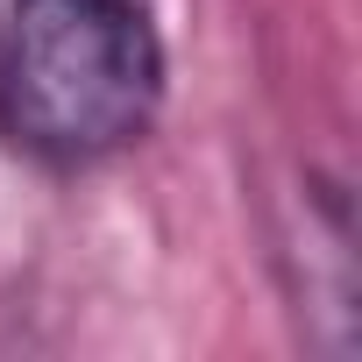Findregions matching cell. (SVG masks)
Segmentation results:
<instances>
[{
  "label": "cell",
  "mask_w": 362,
  "mask_h": 362,
  "mask_svg": "<svg viewBox=\"0 0 362 362\" xmlns=\"http://www.w3.org/2000/svg\"><path fill=\"white\" fill-rule=\"evenodd\" d=\"M163 36L149 0H0V142L43 170H93L149 135Z\"/></svg>",
  "instance_id": "6da1fadb"
}]
</instances>
